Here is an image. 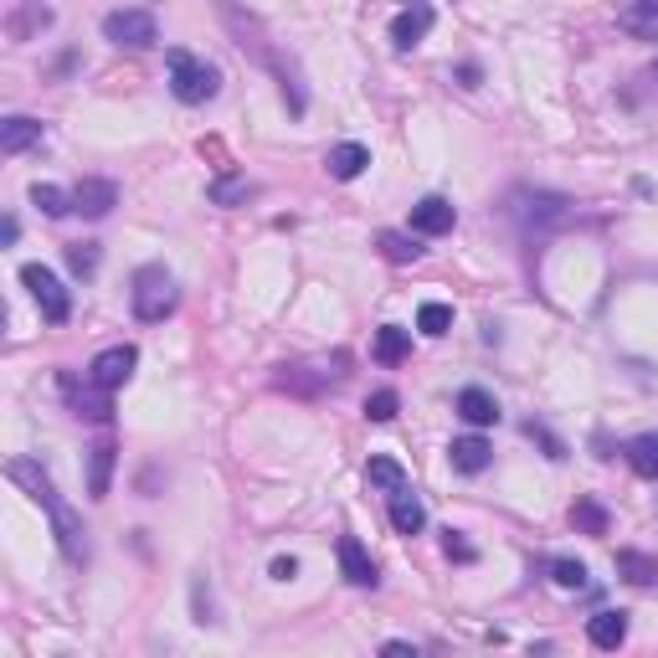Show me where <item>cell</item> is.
Wrapping results in <instances>:
<instances>
[{
  "instance_id": "obj_1",
  "label": "cell",
  "mask_w": 658,
  "mask_h": 658,
  "mask_svg": "<svg viewBox=\"0 0 658 658\" xmlns=\"http://www.w3.org/2000/svg\"><path fill=\"white\" fill-rule=\"evenodd\" d=\"M129 304L144 325H160V319H170L175 304H180V289H175V278L165 268H139L135 273V289H129Z\"/></svg>"
},
{
  "instance_id": "obj_2",
  "label": "cell",
  "mask_w": 658,
  "mask_h": 658,
  "mask_svg": "<svg viewBox=\"0 0 658 658\" xmlns=\"http://www.w3.org/2000/svg\"><path fill=\"white\" fill-rule=\"evenodd\" d=\"M216 88H222V73L212 62L191 58V52H170V93L180 103H212Z\"/></svg>"
},
{
  "instance_id": "obj_3",
  "label": "cell",
  "mask_w": 658,
  "mask_h": 658,
  "mask_svg": "<svg viewBox=\"0 0 658 658\" xmlns=\"http://www.w3.org/2000/svg\"><path fill=\"white\" fill-rule=\"evenodd\" d=\"M21 283L31 289V299H37L41 319L62 325V319L73 314V299H67V289H62V278H58L52 268H41V263H26V268H21Z\"/></svg>"
},
{
  "instance_id": "obj_4",
  "label": "cell",
  "mask_w": 658,
  "mask_h": 658,
  "mask_svg": "<svg viewBox=\"0 0 658 658\" xmlns=\"http://www.w3.org/2000/svg\"><path fill=\"white\" fill-rule=\"evenodd\" d=\"M103 37L118 41V47H155L160 26L150 11H109L103 16Z\"/></svg>"
},
{
  "instance_id": "obj_5",
  "label": "cell",
  "mask_w": 658,
  "mask_h": 658,
  "mask_svg": "<svg viewBox=\"0 0 658 658\" xmlns=\"http://www.w3.org/2000/svg\"><path fill=\"white\" fill-rule=\"evenodd\" d=\"M135 366H139V350L135 345H109L93 360V366H88V381H93L98 391H118L129 376H135Z\"/></svg>"
},
{
  "instance_id": "obj_6",
  "label": "cell",
  "mask_w": 658,
  "mask_h": 658,
  "mask_svg": "<svg viewBox=\"0 0 658 658\" xmlns=\"http://www.w3.org/2000/svg\"><path fill=\"white\" fill-rule=\"evenodd\" d=\"M453 222H458V212H453L447 195H422V201L412 206V232H422V237L453 232Z\"/></svg>"
},
{
  "instance_id": "obj_7",
  "label": "cell",
  "mask_w": 658,
  "mask_h": 658,
  "mask_svg": "<svg viewBox=\"0 0 658 658\" xmlns=\"http://www.w3.org/2000/svg\"><path fill=\"white\" fill-rule=\"evenodd\" d=\"M114 206H118V186H114V180H83L78 191H73V212H83L88 222L109 216Z\"/></svg>"
},
{
  "instance_id": "obj_8",
  "label": "cell",
  "mask_w": 658,
  "mask_h": 658,
  "mask_svg": "<svg viewBox=\"0 0 658 658\" xmlns=\"http://www.w3.org/2000/svg\"><path fill=\"white\" fill-rule=\"evenodd\" d=\"M447 458H453L458 473H484V468L494 464V447H489L479 432H468V438H453V443H447Z\"/></svg>"
},
{
  "instance_id": "obj_9",
  "label": "cell",
  "mask_w": 658,
  "mask_h": 658,
  "mask_svg": "<svg viewBox=\"0 0 658 658\" xmlns=\"http://www.w3.org/2000/svg\"><path fill=\"white\" fill-rule=\"evenodd\" d=\"M432 5H412V11H402V16L391 21V41H396V52H412L417 41L432 31Z\"/></svg>"
},
{
  "instance_id": "obj_10",
  "label": "cell",
  "mask_w": 658,
  "mask_h": 658,
  "mask_svg": "<svg viewBox=\"0 0 658 658\" xmlns=\"http://www.w3.org/2000/svg\"><path fill=\"white\" fill-rule=\"evenodd\" d=\"M114 458L118 447L103 438V443H93V453H88V499H109V484H114Z\"/></svg>"
},
{
  "instance_id": "obj_11",
  "label": "cell",
  "mask_w": 658,
  "mask_h": 658,
  "mask_svg": "<svg viewBox=\"0 0 658 658\" xmlns=\"http://www.w3.org/2000/svg\"><path fill=\"white\" fill-rule=\"evenodd\" d=\"M340 571L350 586H376V561L366 556V545L355 535H340Z\"/></svg>"
},
{
  "instance_id": "obj_12",
  "label": "cell",
  "mask_w": 658,
  "mask_h": 658,
  "mask_svg": "<svg viewBox=\"0 0 658 658\" xmlns=\"http://www.w3.org/2000/svg\"><path fill=\"white\" fill-rule=\"evenodd\" d=\"M62 391H67V402L78 417H93V422H109V391H98L93 381L78 387V376H62Z\"/></svg>"
},
{
  "instance_id": "obj_13",
  "label": "cell",
  "mask_w": 658,
  "mask_h": 658,
  "mask_svg": "<svg viewBox=\"0 0 658 658\" xmlns=\"http://www.w3.org/2000/svg\"><path fill=\"white\" fill-rule=\"evenodd\" d=\"M5 473H11V479H16V484L26 489L37 504H47V509L58 504V489H52V479H47V473H41L31 458H11V464H5Z\"/></svg>"
},
{
  "instance_id": "obj_14",
  "label": "cell",
  "mask_w": 658,
  "mask_h": 658,
  "mask_svg": "<svg viewBox=\"0 0 658 658\" xmlns=\"http://www.w3.org/2000/svg\"><path fill=\"white\" fill-rule=\"evenodd\" d=\"M458 417H464L468 427H494L499 422V402H494L484 387H464L458 391Z\"/></svg>"
},
{
  "instance_id": "obj_15",
  "label": "cell",
  "mask_w": 658,
  "mask_h": 658,
  "mask_svg": "<svg viewBox=\"0 0 658 658\" xmlns=\"http://www.w3.org/2000/svg\"><path fill=\"white\" fill-rule=\"evenodd\" d=\"M41 139V124L26 114H11L0 118V155H21V150H31Z\"/></svg>"
},
{
  "instance_id": "obj_16",
  "label": "cell",
  "mask_w": 658,
  "mask_h": 658,
  "mask_svg": "<svg viewBox=\"0 0 658 658\" xmlns=\"http://www.w3.org/2000/svg\"><path fill=\"white\" fill-rule=\"evenodd\" d=\"M325 165H329V175H334V180H355V175L370 165V150H366V144H334Z\"/></svg>"
},
{
  "instance_id": "obj_17",
  "label": "cell",
  "mask_w": 658,
  "mask_h": 658,
  "mask_svg": "<svg viewBox=\"0 0 658 658\" xmlns=\"http://www.w3.org/2000/svg\"><path fill=\"white\" fill-rule=\"evenodd\" d=\"M618 26L633 37H658V0H638V5H622Z\"/></svg>"
},
{
  "instance_id": "obj_18",
  "label": "cell",
  "mask_w": 658,
  "mask_h": 658,
  "mask_svg": "<svg viewBox=\"0 0 658 658\" xmlns=\"http://www.w3.org/2000/svg\"><path fill=\"white\" fill-rule=\"evenodd\" d=\"M586 638L597 643V648H622V638H628V618H622V612H597V618L586 622Z\"/></svg>"
},
{
  "instance_id": "obj_19",
  "label": "cell",
  "mask_w": 658,
  "mask_h": 658,
  "mask_svg": "<svg viewBox=\"0 0 658 658\" xmlns=\"http://www.w3.org/2000/svg\"><path fill=\"white\" fill-rule=\"evenodd\" d=\"M366 479L381 489L387 499L407 494V473H402V464H391V458H370V464H366Z\"/></svg>"
},
{
  "instance_id": "obj_20",
  "label": "cell",
  "mask_w": 658,
  "mask_h": 658,
  "mask_svg": "<svg viewBox=\"0 0 658 658\" xmlns=\"http://www.w3.org/2000/svg\"><path fill=\"white\" fill-rule=\"evenodd\" d=\"M407 350H412V334H407L402 325L376 329V360H381V366H396V360H407Z\"/></svg>"
},
{
  "instance_id": "obj_21",
  "label": "cell",
  "mask_w": 658,
  "mask_h": 658,
  "mask_svg": "<svg viewBox=\"0 0 658 658\" xmlns=\"http://www.w3.org/2000/svg\"><path fill=\"white\" fill-rule=\"evenodd\" d=\"M628 464H633L638 479H658V432H643V438L628 443Z\"/></svg>"
},
{
  "instance_id": "obj_22",
  "label": "cell",
  "mask_w": 658,
  "mask_h": 658,
  "mask_svg": "<svg viewBox=\"0 0 658 658\" xmlns=\"http://www.w3.org/2000/svg\"><path fill=\"white\" fill-rule=\"evenodd\" d=\"M391 524H396L402 535H417L427 524V509L412 499V494H396V499H391Z\"/></svg>"
},
{
  "instance_id": "obj_23",
  "label": "cell",
  "mask_w": 658,
  "mask_h": 658,
  "mask_svg": "<svg viewBox=\"0 0 658 658\" xmlns=\"http://www.w3.org/2000/svg\"><path fill=\"white\" fill-rule=\"evenodd\" d=\"M618 571L633 581V586H654L658 581V561H648L638 551H618Z\"/></svg>"
},
{
  "instance_id": "obj_24",
  "label": "cell",
  "mask_w": 658,
  "mask_h": 658,
  "mask_svg": "<svg viewBox=\"0 0 658 658\" xmlns=\"http://www.w3.org/2000/svg\"><path fill=\"white\" fill-rule=\"evenodd\" d=\"M31 206H37L41 216H67V212H73V195L58 191V186H41V180H37V186H31Z\"/></svg>"
},
{
  "instance_id": "obj_25",
  "label": "cell",
  "mask_w": 658,
  "mask_h": 658,
  "mask_svg": "<svg viewBox=\"0 0 658 658\" xmlns=\"http://www.w3.org/2000/svg\"><path fill=\"white\" fill-rule=\"evenodd\" d=\"M571 524H577V530H586V535H607V509H602L597 499H577V509H571Z\"/></svg>"
},
{
  "instance_id": "obj_26",
  "label": "cell",
  "mask_w": 658,
  "mask_h": 658,
  "mask_svg": "<svg viewBox=\"0 0 658 658\" xmlns=\"http://www.w3.org/2000/svg\"><path fill=\"white\" fill-rule=\"evenodd\" d=\"M417 329H422L427 340H438V334L453 329V309H447V304H422V309H417Z\"/></svg>"
},
{
  "instance_id": "obj_27",
  "label": "cell",
  "mask_w": 658,
  "mask_h": 658,
  "mask_svg": "<svg viewBox=\"0 0 658 658\" xmlns=\"http://www.w3.org/2000/svg\"><path fill=\"white\" fill-rule=\"evenodd\" d=\"M376 242H381V252H387L391 263H417V257H422V248H417L412 237H402V232H381Z\"/></svg>"
},
{
  "instance_id": "obj_28",
  "label": "cell",
  "mask_w": 658,
  "mask_h": 658,
  "mask_svg": "<svg viewBox=\"0 0 658 658\" xmlns=\"http://www.w3.org/2000/svg\"><path fill=\"white\" fill-rule=\"evenodd\" d=\"M396 407H402V396H396V391H370V396H366V417H370V422H391Z\"/></svg>"
},
{
  "instance_id": "obj_29",
  "label": "cell",
  "mask_w": 658,
  "mask_h": 658,
  "mask_svg": "<svg viewBox=\"0 0 658 658\" xmlns=\"http://www.w3.org/2000/svg\"><path fill=\"white\" fill-rule=\"evenodd\" d=\"M551 577H556V586H566V592H581V586H586V566H581V561H556V566H551Z\"/></svg>"
},
{
  "instance_id": "obj_30",
  "label": "cell",
  "mask_w": 658,
  "mask_h": 658,
  "mask_svg": "<svg viewBox=\"0 0 658 658\" xmlns=\"http://www.w3.org/2000/svg\"><path fill=\"white\" fill-rule=\"evenodd\" d=\"M67 263H73V273H93L98 268V248L78 242V248H67Z\"/></svg>"
},
{
  "instance_id": "obj_31",
  "label": "cell",
  "mask_w": 658,
  "mask_h": 658,
  "mask_svg": "<svg viewBox=\"0 0 658 658\" xmlns=\"http://www.w3.org/2000/svg\"><path fill=\"white\" fill-rule=\"evenodd\" d=\"M443 551L447 556H453V561H473V545L464 541V535H453V530H447V541H443Z\"/></svg>"
},
{
  "instance_id": "obj_32",
  "label": "cell",
  "mask_w": 658,
  "mask_h": 658,
  "mask_svg": "<svg viewBox=\"0 0 658 658\" xmlns=\"http://www.w3.org/2000/svg\"><path fill=\"white\" fill-rule=\"evenodd\" d=\"M273 577H278V581H293V577H299V561H293V556H278V561H273Z\"/></svg>"
},
{
  "instance_id": "obj_33",
  "label": "cell",
  "mask_w": 658,
  "mask_h": 658,
  "mask_svg": "<svg viewBox=\"0 0 658 658\" xmlns=\"http://www.w3.org/2000/svg\"><path fill=\"white\" fill-rule=\"evenodd\" d=\"M381 658H422V654H417L412 643H387V648H381Z\"/></svg>"
},
{
  "instance_id": "obj_34",
  "label": "cell",
  "mask_w": 658,
  "mask_h": 658,
  "mask_svg": "<svg viewBox=\"0 0 658 658\" xmlns=\"http://www.w3.org/2000/svg\"><path fill=\"white\" fill-rule=\"evenodd\" d=\"M654 73H658V62H654Z\"/></svg>"
}]
</instances>
